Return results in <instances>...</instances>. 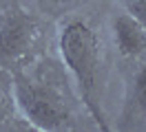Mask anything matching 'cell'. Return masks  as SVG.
<instances>
[{
	"instance_id": "obj_5",
	"label": "cell",
	"mask_w": 146,
	"mask_h": 132,
	"mask_svg": "<svg viewBox=\"0 0 146 132\" xmlns=\"http://www.w3.org/2000/svg\"><path fill=\"white\" fill-rule=\"evenodd\" d=\"M122 119H124V123L146 121V62L133 73V77H131Z\"/></svg>"
},
{
	"instance_id": "obj_6",
	"label": "cell",
	"mask_w": 146,
	"mask_h": 132,
	"mask_svg": "<svg viewBox=\"0 0 146 132\" xmlns=\"http://www.w3.org/2000/svg\"><path fill=\"white\" fill-rule=\"evenodd\" d=\"M13 110H16V106H13V97L7 95L5 90H0V128L7 125V123L11 121Z\"/></svg>"
},
{
	"instance_id": "obj_3",
	"label": "cell",
	"mask_w": 146,
	"mask_h": 132,
	"mask_svg": "<svg viewBox=\"0 0 146 132\" xmlns=\"http://www.w3.org/2000/svg\"><path fill=\"white\" fill-rule=\"evenodd\" d=\"M40 40V26L36 18L9 9L0 16V66L9 70H20L36 51Z\"/></svg>"
},
{
	"instance_id": "obj_8",
	"label": "cell",
	"mask_w": 146,
	"mask_h": 132,
	"mask_svg": "<svg viewBox=\"0 0 146 132\" xmlns=\"http://www.w3.org/2000/svg\"><path fill=\"white\" fill-rule=\"evenodd\" d=\"M46 2H62V0H46Z\"/></svg>"
},
{
	"instance_id": "obj_1",
	"label": "cell",
	"mask_w": 146,
	"mask_h": 132,
	"mask_svg": "<svg viewBox=\"0 0 146 132\" xmlns=\"http://www.w3.org/2000/svg\"><path fill=\"white\" fill-rule=\"evenodd\" d=\"M100 37L86 20L73 18L66 20L58 31V51L66 66L75 88L80 93L82 104L86 106L93 121L100 130H111L100 101V66H102V51Z\"/></svg>"
},
{
	"instance_id": "obj_2",
	"label": "cell",
	"mask_w": 146,
	"mask_h": 132,
	"mask_svg": "<svg viewBox=\"0 0 146 132\" xmlns=\"http://www.w3.org/2000/svg\"><path fill=\"white\" fill-rule=\"evenodd\" d=\"M11 97L18 114L36 130L60 132L73 125L71 108L60 95V90L42 81H33L20 70H13Z\"/></svg>"
},
{
	"instance_id": "obj_4",
	"label": "cell",
	"mask_w": 146,
	"mask_h": 132,
	"mask_svg": "<svg viewBox=\"0 0 146 132\" xmlns=\"http://www.w3.org/2000/svg\"><path fill=\"white\" fill-rule=\"evenodd\" d=\"M113 37L119 55L124 57H142L146 53V29L128 11L113 20Z\"/></svg>"
},
{
	"instance_id": "obj_7",
	"label": "cell",
	"mask_w": 146,
	"mask_h": 132,
	"mask_svg": "<svg viewBox=\"0 0 146 132\" xmlns=\"http://www.w3.org/2000/svg\"><path fill=\"white\" fill-rule=\"evenodd\" d=\"M124 2H126L128 13L146 29V0H124Z\"/></svg>"
}]
</instances>
